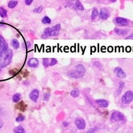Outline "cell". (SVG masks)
<instances>
[{
	"label": "cell",
	"mask_w": 133,
	"mask_h": 133,
	"mask_svg": "<svg viewBox=\"0 0 133 133\" xmlns=\"http://www.w3.org/2000/svg\"><path fill=\"white\" fill-rule=\"evenodd\" d=\"M39 92L38 89H34L30 94V98L33 102H36L39 97Z\"/></svg>",
	"instance_id": "10"
},
{
	"label": "cell",
	"mask_w": 133,
	"mask_h": 133,
	"mask_svg": "<svg viewBox=\"0 0 133 133\" xmlns=\"http://www.w3.org/2000/svg\"><path fill=\"white\" fill-rule=\"evenodd\" d=\"M9 49L8 47V44L5 41L3 36L0 35V57L6 53Z\"/></svg>",
	"instance_id": "5"
},
{
	"label": "cell",
	"mask_w": 133,
	"mask_h": 133,
	"mask_svg": "<svg viewBox=\"0 0 133 133\" xmlns=\"http://www.w3.org/2000/svg\"><path fill=\"white\" fill-rule=\"evenodd\" d=\"M75 124L76 127L80 130L84 129L86 126L85 122L82 118H76L75 121Z\"/></svg>",
	"instance_id": "7"
},
{
	"label": "cell",
	"mask_w": 133,
	"mask_h": 133,
	"mask_svg": "<svg viewBox=\"0 0 133 133\" xmlns=\"http://www.w3.org/2000/svg\"><path fill=\"white\" fill-rule=\"evenodd\" d=\"M98 15H99V12L97 8H94L91 14V19L92 20H94Z\"/></svg>",
	"instance_id": "20"
},
{
	"label": "cell",
	"mask_w": 133,
	"mask_h": 133,
	"mask_svg": "<svg viewBox=\"0 0 133 133\" xmlns=\"http://www.w3.org/2000/svg\"><path fill=\"white\" fill-rule=\"evenodd\" d=\"M50 94L49 93H45L43 96V100L47 101L49 99Z\"/></svg>",
	"instance_id": "31"
},
{
	"label": "cell",
	"mask_w": 133,
	"mask_h": 133,
	"mask_svg": "<svg viewBox=\"0 0 133 133\" xmlns=\"http://www.w3.org/2000/svg\"><path fill=\"white\" fill-rule=\"evenodd\" d=\"M63 125L64 126H68L69 124H68V123L67 122L64 121V122L63 123Z\"/></svg>",
	"instance_id": "36"
},
{
	"label": "cell",
	"mask_w": 133,
	"mask_h": 133,
	"mask_svg": "<svg viewBox=\"0 0 133 133\" xmlns=\"http://www.w3.org/2000/svg\"><path fill=\"white\" fill-rule=\"evenodd\" d=\"M96 131H97V128H90L89 129L88 131L86 132V133H94Z\"/></svg>",
	"instance_id": "32"
},
{
	"label": "cell",
	"mask_w": 133,
	"mask_h": 133,
	"mask_svg": "<svg viewBox=\"0 0 133 133\" xmlns=\"http://www.w3.org/2000/svg\"><path fill=\"white\" fill-rule=\"evenodd\" d=\"M14 133H25V131L22 126H18L14 128Z\"/></svg>",
	"instance_id": "16"
},
{
	"label": "cell",
	"mask_w": 133,
	"mask_h": 133,
	"mask_svg": "<svg viewBox=\"0 0 133 133\" xmlns=\"http://www.w3.org/2000/svg\"><path fill=\"white\" fill-rule=\"evenodd\" d=\"M85 68L82 64H79L75 67V69L70 70L67 73V75L71 78L79 79L84 76L85 74Z\"/></svg>",
	"instance_id": "1"
},
{
	"label": "cell",
	"mask_w": 133,
	"mask_h": 133,
	"mask_svg": "<svg viewBox=\"0 0 133 133\" xmlns=\"http://www.w3.org/2000/svg\"><path fill=\"white\" fill-rule=\"evenodd\" d=\"M1 68H0V72H1Z\"/></svg>",
	"instance_id": "38"
},
{
	"label": "cell",
	"mask_w": 133,
	"mask_h": 133,
	"mask_svg": "<svg viewBox=\"0 0 133 133\" xmlns=\"http://www.w3.org/2000/svg\"><path fill=\"white\" fill-rule=\"evenodd\" d=\"M110 14L108 10L106 8H101L100 11V13L99 14V18L103 20H107L109 17Z\"/></svg>",
	"instance_id": "8"
},
{
	"label": "cell",
	"mask_w": 133,
	"mask_h": 133,
	"mask_svg": "<svg viewBox=\"0 0 133 133\" xmlns=\"http://www.w3.org/2000/svg\"><path fill=\"white\" fill-rule=\"evenodd\" d=\"M75 6L76 8L78 10H84V6H83V5L82 4L81 2L80 1H76L75 3Z\"/></svg>",
	"instance_id": "21"
},
{
	"label": "cell",
	"mask_w": 133,
	"mask_h": 133,
	"mask_svg": "<svg viewBox=\"0 0 133 133\" xmlns=\"http://www.w3.org/2000/svg\"><path fill=\"white\" fill-rule=\"evenodd\" d=\"M43 10V7L42 6H40L38 7L37 8H35V9L33 10V12L34 13L39 14L42 12V11Z\"/></svg>",
	"instance_id": "27"
},
{
	"label": "cell",
	"mask_w": 133,
	"mask_h": 133,
	"mask_svg": "<svg viewBox=\"0 0 133 133\" xmlns=\"http://www.w3.org/2000/svg\"><path fill=\"white\" fill-rule=\"evenodd\" d=\"M18 4V2L17 1H10L9 2L8 4V8L12 9V8H15L17 5Z\"/></svg>",
	"instance_id": "23"
},
{
	"label": "cell",
	"mask_w": 133,
	"mask_h": 133,
	"mask_svg": "<svg viewBox=\"0 0 133 133\" xmlns=\"http://www.w3.org/2000/svg\"></svg>",
	"instance_id": "39"
},
{
	"label": "cell",
	"mask_w": 133,
	"mask_h": 133,
	"mask_svg": "<svg viewBox=\"0 0 133 133\" xmlns=\"http://www.w3.org/2000/svg\"><path fill=\"white\" fill-rule=\"evenodd\" d=\"M13 51L10 49H8L4 54L0 57V68L5 67L10 64L13 58Z\"/></svg>",
	"instance_id": "2"
},
{
	"label": "cell",
	"mask_w": 133,
	"mask_h": 133,
	"mask_svg": "<svg viewBox=\"0 0 133 133\" xmlns=\"http://www.w3.org/2000/svg\"><path fill=\"white\" fill-rule=\"evenodd\" d=\"M0 16L2 18L6 17L7 16V11L4 7H0Z\"/></svg>",
	"instance_id": "18"
},
{
	"label": "cell",
	"mask_w": 133,
	"mask_h": 133,
	"mask_svg": "<svg viewBox=\"0 0 133 133\" xmlns=\"http://www.w3.org/2000/svg\"><path fill=\"white\" fill-rule=\"evenodd\" d=\"M61 25L60 24H57L52 28V36H56L58 35L60 31Z\"/></svg>",
	"instance_id": "14"
},
{
	"label": "cell",
	"mask_w": 133,
	"mask_h": 133,
	"mask_svg": "<svg viewBox=\"0 0 133 133\" xmlns=\"http://www.w3.org/2000/svg\"><path fill=\"white\" fill-rule=\"evenodd\" d=\"M32 2H33L32 0H25V3L27 5H30L32 3Z\"/></svg>",
	"instance_id": "33"
},
{
	"label": "cell",
	"mask_w": 133,
	"mask_h": 133,
	"mask_svg": "<svg viewBox=\"0 0 133 133\" xmlns=\"http://www.w3.org/2000/svg\"><path fill=\"white\" fill-rule=\"evenodd\" d=\"M3 125H4L3 121H2L1 118H0V129H1L3 126Z\"/></svg>",
	"instance_id": "35"
},
{
	"label": "cell",
	"mask_w": 133,
	"mask_h": 133,
	"mask_svg": "<svg viewBox=\"0 0 133 133\" xmlns=\"http://www.w3.org/2000/svg\"><path fill=\"white\" fill-rule=\"evenodd\" d=\"M133 100V93L131 90H127L123 95L121 101L124 104L131 103Z\"/></svg>",
	"instance_id": "3"
},
{
	"label": "cell",
	"mask_w": 133,
	"mask_h": 133,
	"mask_svg": "<svg viewBox=\"0 0 133 133\" xmlns=\"http://www.w3.org/2000/svg\"><path fill=\"white\" fill-rule=\"evenodd\" d=\"M25 120V117L24 116H19L16 118V121L17 122H21Z\"/></svg>",
	"instance_id": "30"
},
{
	"label": "cell",
	"mask_w": 133,
	"mask_h": 133,
	"mask_svg": "<svg viewBox=\"0 0 133 133\" xmlns=\"http://www.w3.org/2000/svg\"><path fill=\"white\" fill-rule=\"evenodd\" d=\"M43 65L45 68H47L49 66V58H45L43 59Z\"/></svg>",
	"instance_id": "26"
},
{
	"label": "cell",
	"mask_w": 133,
	"mask_h": 133,
	"mask_svg": "<svg viewBox=\"0 0 133 133\" xmlns=\"http://www.w3.org/2000/svg\"><path fill=\"white\" fill-rule=\"evenodd\" d=\"M57 63H58V61L57 59H56V58H53L51 59L50 62L49 63V66H54V65L57 64Z\"/></svg>",
	"instance_id": "28"
},
{
	"label": "cell",
	"mask_w": 133,
	"mask_h": 133,
	"mask_svg": "<svg viewBox=\"0 0 133 133\" xmlns=\"http://www.w3.org/2000/svg\"><path fill=\"white\" fill-rule=\"evenodd\" d=\"M114 21L118 25L122 27L126 26L129 23L128 20L126 18L121 17H117L114 19Z\"/></svg>",
	"instance_id": "6"
},
{
	"label": "cell",
	"mask_w": 133,
	"mask_h": 133,
	"mask_svg": "<svg viewBox=\"0 0 133 133\" xmlns=\"http://www.w3.org/2000/svg\"><path fill=\"white\" fill-rule=\"evenodd\" d=\"M44 34L46 36H52V28L49 27L46 28L44 30Z\"/></svg>",
	"instance_id": "24"
},
{
	"label": "cell",
	"mask_w": 133,
	"mask_h": 133,
	"mask_svg": "<svg viewBox=\"0 0 133 133\" xmlns=\"http://www.w3.org/2000/svg\"><path fill=\"white\" fill-rule=\"evenodd\" d=\"M39 64L38 59L35 58H31L28 61V64L29 67L31 68H36L38 66Z\"/></svg>",
	"instance_id": "13"
},
{
	"label": "cell",
	"mask_w": 133,
	"mask_h": 133,
	"mask_svg": "<svg viewBox=\"0 0 133 133\" xmlns=\"http://www.w3.org/2000/svg\"><path fill=\"white\" fill-rule=\"evenodd\" d=\"M125 86V83L123 81H120L119 83H118V86L117 89H116L115 93H114V95L116 97L117 96H118L119 95H120V94H121L122 92L124 89V87Z\"/></svg>",
	"instance_id": "12"
},
{
	"label": "cell",
	"mask_w": 133,
	"mask_h": 133,
	"mask_svg": "<svg viewBox=\"0 0 133 133\" xmlns=\"http://www.w3.org/2000/svg\"><path fill=\"white\" fill-rule=\"evenodd\" d=\"M70 95L72 97L74 98L78 97L80 95V91L78 89H74L71 90L70 92Z\"/></svg>",
	"instance_id": "19"
},
{
	"label": "cell",
	"mask_w": 133,
	"mask_h": 133,
	"mask_svg": "<svg viewBox=\"0 0 133 133\" xmlns=\"http://www.w3.org/2000/svg\"><path fill=\"white\" fill-rule=\"evenodd\" d=\"M114 72L117 74V76L120 79H125L126 77V73L121 68L118 67L114 69Z\"/></svg>",
	"instance_id": "9"
},
{
	"label": "cell",
	"mask_w": 133,
	"mask_h": 133,
	"mask_svg": "<svg viewBox=\"0 0 133 133\" xmlns=\"http://www.w3.org/2000/svg\"><path fill=\"white\" fill-rule=\"evenodd\" d=\"M114 32L115 34H117L118 35H123L125 34L128 31L126 29H120V28H115L114 29Z\"/></svg>",
	"instance_id": "15"
},
{
	"label": "cell",
	"mask_w": 133,
	"mask_h": 133,
	"mask_svg": "<svg viewBox=\"0 0 133 133\" xmlns=\"http://www.w3.org/2000/svg\"><path fill=\"white\" fill-rule=\"evenodd\" d=\"M12 45L14 49H18L19 47V43L17 39H13L12 41Z\"/></svg>",
	"instance_id": "22"
},
{
	"label": "cell",
	"mask_w": 133,
	"mask_h": 133,
	"mask_svg": "<svg viewBox=\"0 0 133 133\" xmlns=\"http://www.w3.org/2000/svg\"><path fill=\"white\" fill-rule=\"evenodd\" d=\"M111 120L114 122H122L125 121V118L124 114L119 111H114L111 115Z\"/></svg>",
	"instance_id": "4"
},
{
	"label": "cell",
	"mask_w": 133,
	"mask_h": 133,
	"mask_svg": "<svg viewBox=\"0 0 133 133\" xmlns=\"http://www.w3.org/2000/svg\"><path fill=\"white\" fill-rule=\"evenodd\" d=\"M133 38V33H131V34L129 35L128 36H127V37L125 38L126 39H132Z\"/></svg>",
	"instance_id": "34"
},
{
	"label": "cell",
	"mask_w": 133,
	"mask_h": 133,
	"mask_svg": "<svg viewBox=\"0 0 133 133\" xmlns=\"http://www.w3.org/2000/svg\"><path fill=\"white\" fill-rule=\"evenodd\" d=\"M27 49H29V48L31 46V43H30V42H29V41H28L27 42Z\"/></svg>",
	"instance_id": "37"
},
{
	"label": "cell",
	"mask_w": 133,
	"mask_h": 133,
	"mask_svg": "<svg viewBox=\"0 0 133 133\" xmlns=\"http://www.w3.org/2000/svg\"><path fill=\"white\" fill-rule=\"evenodd\" d=\"M42 22L44 24H49L51 23V19L48 16H45L42 19Z\"/></svg>",
	"instance_id": "25"
},
{
	"label": "cell",
	"mask_w": 133,
	"mask_h": 133,
	"mask_svg": "<svg viewBox=\"0 0 133 133\" xmlns=\"http://www.w3.org/2000/svg\"><path fill=\"white\" fill-rule=\"evenodd\" d=\"M95 102L98 104V106L101 107V108H107L109 106V102L106 99H97L96 100Z\"/></svg>",
	"instance_id": "11"
},
{
	"label": "cell",
	"mask_w": 133,
	"mask_h": 133,
	"mask_svg": "<svg viewBox=\"0 0 133 133\" xmlns=\"http://www.w3.org/2000/svg\"><path fill=\"white\" fill-rule=\"evenodd\" d=\"M94 64V66H95L96 67L98 68L99 69H101L102 68H103V65H102L99 63V62H97V61L94 62V64Z\"/></svg>",
	"instance_id": "29"
},
{
	"label": "cell",
	"mask_w": 133,
	"mask_h": 133,
	"mask_svg": "<svg viewBox=\"0 0 133 133\" xmlns=\"http://www.w3.org/2000/svg\"><path fill=\"white\" fill-rule=\"evenodd\" d=\"M21 99V94L20 93H16V94H14L13 96L12 100L14 103H16L20 100Z\"/></svg>",
	"instance_id": "17"
}]
</instances>
